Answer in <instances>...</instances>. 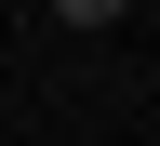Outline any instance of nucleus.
<instances>
[{
  "label": "nucleus",
  "mask_w": 160,
  "mask_h": 146,
  "mask_svg": "<svg viewBox=\"0 0 160 146\" xmlns=\"http://www.w3.org/2000/svg\"><path fill=\"white\" fill-rule=\"evenodd\" d=\"M53 13H67V27H107V13H133V0H53Z\"/></svg>",
  "instance_id": "nucleus-1"
}]
</instances>
